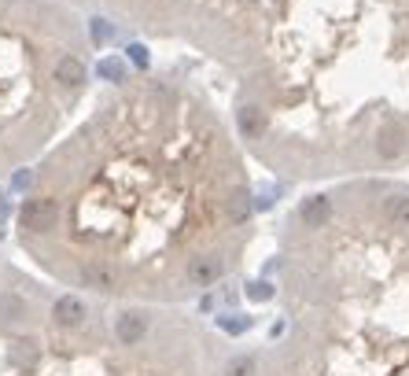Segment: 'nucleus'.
<instances>
[{"mask_svg":"<svg viewBox=\"0 0 409 376\" xmlns=\"http://www.w3.org/2000/svg\"><path fill=\"white\" fill-rule=\"evenodd\" d=\"M93 88L85 15L59 0H0V181L74 122Z\"/></svg>","mask_w":409,"mask_h":376,"instance_id":"obj_5","label":"nucleus"},{"mask_svg":"<svg viewBox=\"0 0 409 376\" xmlns=\"http://www.w3.org/2000/svg\"><path fill=\"white\" fill-rule=\"evenodd\" d=\"M140 37L181 44L236 78L251 59L273 0H59Z\"/></svg>","mask_w":409,"mask_h":376,"instance_id":"obj_6","label":"nucleus"},{"mask_svg":"<svg viewBox=\"0 0 409 376\" xmlns=\"http://www.w3.org/2000/svg\"><path fill=\"white\" fill-rule=\"evenodd\" d=\"M218 354L185 306L81 295L0 248V376H214Z\"/></svg>","mask_w":409,"mask_h":376,"instance_id":"obj_4","label":"nucleus"},{"mask_svg":"<svg viewBox=\"0 0 409 376\" xmlns=\"http://www.w3.org/2000/svg\"><path fill=\"white\" fill-rule=\"evenodd\" d=\"M251 155L229 111L177 71H129L26 166L11 236L81 295L192 306L254 243Z\"/></svg>","mask_w":409,"mask_h":376,"instance_id":"obj_1","label":"nucleus"},{"mask_svg":"<svg viewBox=\"0 0 409 376\" xmlns=\"http://www.w3.org/2000/svg\"><path fill=\"white\" fill-rule=\"evenodd\" d=\"M269 314L214 376H409V181L314 185L273 248Z\"/></svg>","mask_w":409,"mask_h":376,"instance_id":"obj_3","label":"nucleus"},{"mask_svg":"<svg viewBox=\"0 0 409 376\" xmlns=\"http://www.w3.org/2000/svg\"><path fill=\"white\" fill-rule=\"evenodd\" d=\"M229 118L251 163L291 185L409 166V0H273Z\"/></svg>","mask_w":409,"mask_h":376,"instance_id":"obj_2","label":"nucleus"}]
</instances>
